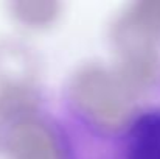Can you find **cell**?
<instances>
[{
    "label": "cell",
    "mask_w": 160,
    "mask_h": 159,
    "mask_svg": "<svg viewBox=\"0 0 160 159\" xmlns=\"http://www.w3.org/2000/svg\"><path fill=\"white\" fill-rule=\"evenodd\" d=\"M124 159H160V109L134 120L126 136Z\"/></svg>",
    "instance_id": "6da1fadb"
}]
</instances>
